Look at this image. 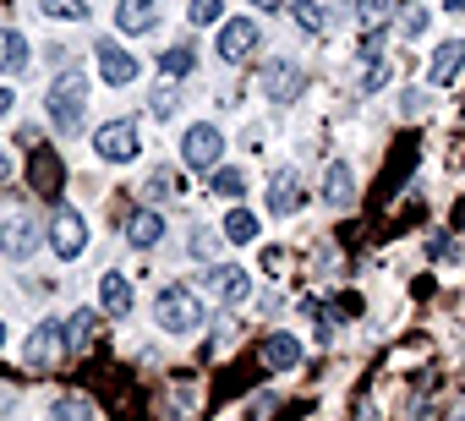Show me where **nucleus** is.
Listing matches in <instances>:
<instances>
[{"label": "nucleus", "mask_w": 465, "mask_h": 421, "mask_svg": "<svg viewBox=\"0 0 465 421\" xmlns=\"http://www.w3.org/2000/svg\"><path fill=\"white\" fill-rule=\"evenodd\" d=\"M83 104H88V77L72 66V72H61V77H55V88H50V121H55L61 132H77Z\"/></svg>", "instance_id": "obj_1"}, {"label": "nucleus", "mask_w": 465, "mask_h": 421, "mask_svg": "<svg viewBox=\"0 0 465 421\" xmlns=\"http://www.w3.org/2000/svg\"><path fill=\"white\" fill-rule=\"evenodd\" d=\"M153 323L170 328V334H192V328L203 323V301H197L186 285H170V290H159V301H153Z\"/></svg>", "instance_id": "obj_2"}, {"label": "nucleus", "mask_w": 465, "mask_h": 421, "mask_svg": "<svg viewBox=\"0 0 465 421\" xmlns=\"http://www.w3.org/2000/svg\"><path fill=\"white\" fill-rule=\"evenodd\" d=\"M66 350H72V345H66V328H61V323H39V328L28 334V345H23V367H28V372H55Z\"/></svg>", "instance_id": "obj_3"}, {"label": "nucleus", "mask_w": 465, "mask_h": 421, "mask_svg": "<svg viewBox=\"0 0 465 421\" xmlns=\"http://www.w3.org/2000/svg\"><path fill=\"white\" fill-rule=\"evenodd\" d=\"M34 247H39V230H34L28 214H6V220H0V258L23 263V258H34Z\"/></svg>", "instance_id": "obj_4"}, {"label": "nucleus", "mask_w": 465, "mask_h": 421, "mask_svg": "<svg viewBox=\"0 0 465 421\" xmlns=\"http://www.w3.org/2000/svg\"><path fill=\"white\" fill-rule=\"evenodd\" d=\"M94 148H99V159H110V164H132V159H137V126H132V121H110V126H99Z\"/></svg>", "instance_id": "obj_5"}, {"label": "nucleus", "mask_w": 465, "mask_h": 421, "mask_svg": "<svg viewBox=\"0 0 465 421\" xmlns=\"http://www.w3.org/2000/svg\"><path fill=\"white\" fill-rule=\"evenodd\" d=\"M50 247H55L61 258H83V252H88V225H83V214H72V208H55Z\"/></svg>", "instance_id": "obj_6"}, {"label": "nucleus", "mask_w": 465, "mask_h": 421, "mask_svg": "<svg viewBox=\"0 0 465 421\" xmlns=\"http://www.w3.org/2000/svg\"><path fill=\"white\" fill-rule=\"evenodd\" d=\"M99 77L110 83V88H126V83H137V55H126L115 39H99Z\"/></svg>", "instance_id": "obj_7"}, {"label": "nucleus", "mask_w": 465, "mask_h": 421, "mask_svg": "<svg viewBox=\"0 0 465 421\" xmlns=\"http://www.w3.org/2000/svg\"><path fill=\"white\" fill-rule=\"evenodd\" d=\"M181 153H186V164H192V170H213V164H219V153H224L219 126H192V132H186V142H181Z\"/></svg>", "instance_id": "obj_8"}, {"label": "nucleus", "mask_w": 465, "mask_h": 421, "mask_svg": "<svg viewBox=\"0 0 465 421\" xmlns=\"http://www.w3.org/2000/svg\"><path fill=\"white\" fill-rule=\"evenodd\" d=\"M208 290H213L219 301H230V307H242V301L252 296V279H247V269H236V263H219V269L208 274Z\"/></svg>", "instance_id": "obj_9"}, {"label": "nucleus", "mask_w": 465, "mask_h": 421, "mask_svg": "<svg viewBox=\"0 0 465 421\" xmlns=\"http://www.w3.org/2000/svg\"><path fill=\"white\" fill-rule=\"evenodd\" d=\"M263 93H269L274 104H291V99L302 93V66H291V61H269V66H263Z\"/></svg>", "instance_id": "obj_10"}, {"label": "nucleus", "mask_w": 465, "mask_h": 421, "mask_svg": "<svg viewBox=\"0 0 465 421\" xmlns=\"http://www.w3.org/2000/svg\"><path fill=\"white\" fill-rule=\"evenodd\" d=\"M252 44H258V23H252V17H236V23L219 34V55H224V61H242Z\"/></svg>", "instance_id": "obj_11"}, {"label": "nucleus", "mask_w": 465, "mask_h": 421, "mask_svg": "<svg viewBox=\"0 0 465 421\" xmlns=\"http://www.w3.org/2000/svg\"><path fill=\"white\" fill-rule=\"evenodd\" d=\"M263 367H269V372H291V367H302V339H291V334H269V339H263Z\"/></svg>", "instance_id": "obj_12"}, {"label": "nucleus", "mask_w": 465, "mask_h": 421, "mask_svg": "<svg viewBox=\"0 0 465 421\" xmlns=\"http://www.w3.org/2000/svg\"><path fill=\"white\" fill-rule=\"evenodd\" d=\"M460 66H465V39H449V44H438V55H432V66H427V77H432V88H443V83H454V77H460Z\"/></svg>", "instance_id": "obj_13"}, {"label": "nucleus", "mask_w": 465, "mask_h": 421, "mask_svg": "<svg viewBox=\"0 0 465 421\" xmlns=\"http://www.w3.org/2000/svg\"><path fill=\"white\" fill-rule=\"evenodd\" d=\"M307 197H302V181H296V170H280L274 181H269V208L274 214H296Z\"/></svg>", "instance_id": "obj_14"}, {"label": "nucleus", "mask_w": 465, "mask_h": 421, "mask_svg": "<svg viewBox=\"0 0 465 421\" xmlns=\"http://www.w3.org/2000/svg\"><path fill=\"white\" fill-rule=\"evenodd\" d=\"M99 307H104L110 318H126V312H132V285H126V274L110 269V274L99 279Z\"/></svg>", "instance_id": "obj_15"}, {"label": "nucleus", "mask_w": 465, "mask_h": 421, "mask_svg": "<svg viewBox=\"0 0 465 421\" xmlns=\"http://www.w3.org/2000/svg\"><path fill=\"white\" fill-rule=\"evenodd\" d=\"M323 197H329V208H351V202H356V175H351V164H329Z\"/></svg>", "instance_id": "obj_16"}, {"label": "nucleus", "mask_w": 465, "mask_h": 421, "mask_svg": "<svg viewBox=\"0 0 465 421\" xmlns=\"http://www.w3.org/2000/svg\"><path fill=\"white\" fill-rule=\"evenodd\" d=\"M34 191L39 197H55L61 191V159L50 148H34Z\"/></svg>", "instance_id": "obj_17"}, {"label": "nucleus", "mask_w": 465, "mask_h": 421, "mask_svg": "<svg viewBox=\"0 0 465 421\" xmlns=\"http://www.w3.org/2000/svg\"><path fill=\"white\" fill-rule=\"evenodd\" d=\"M164 236V220L153 214V208H143V214H126V241L132 247H153Z\"/></svg>", "instance_id": "obj_18"}, {"label": "nucleus", "mask_w": 465, "mask_h": 421, "mask_svg": "<svg viewBox=\"0 0 465 421\" xmlns=\"http://www.w3.org/2000/svg\"><path fill=\"white\" fill-rule=\"evenodd\" d=\"M115 23H121L126 34H148V28H153V0H121V6H115Z\"/></svg>", "instance_id": "obj_19"}, {"label": "nucleus", "mask_w": 465, "mask_h": 421, "mask_svg": "<svg viewBox=\"0 0 465 421\" xmlns=\"http://www.w3.org/2000/svg\"><path fill=\"white\" fill-rule=\"evenodd\" d=\"M0 72H28V39L0 28Z\"/></svg>", "instance_id": "obj_20"}, {"label": "nucleus", "mask_w": 465, "mask_h": 421, "mask_svg": "<svg viewBox=\"0 0 465 421\" xmlns=\"http://www.w3.org/2000/svg\"><path fill=\"white\" fill-rule=\"evenodd\" d=\"M224 236H230V241H242V247H247V241H258V214H247V208H236V214L224 220Z\"/></svg>", "instance_id": "obj_21"}, {"label": "nucleus", "mask_w": 465, "mask_h": 421, "mask_svg": "<svg viewBox=\"0 0 465 421\" xmlns=\"http://www.w3.org/2000/svg\"><path fill=\"white\" fill-rule=\"evenodd\" d=\"M66 328V345L77 350V345H88V334L99 328V312H72V323H61Z\"/></svg>", "instance_id": "obj_22"}, {"label": "nucleus", "mask_w": 465, "mask_h": 421, "mask_svg": "<svg viewBox=\"0 0 465 421\" xmlns=\"http://www.w3.org/2000/svg\"><path fill=\"white\" fill-rule=\"evenodd\" d=\"M55 421H94V405L83 394H61L55 399Z\"/></svg>", "instance_id": "obj_23"}, {"label": "nucleus", "mask_w": 465, "mask_h": 421, "mask_svg": "<svg viewBox=\"0 0 465 421\" xmlns=\"http://www.w3.org/2000/svg\"><path fill=\"white\" fill-rule=\"evenodd\" d=\"M291 17L307 34H323V6H318V0H291Z\"/></svg>", "instance_id": "obj_24"}, {"label": "nucleus", "mask_w": 465, "mask_h": 421, "mask_svg": "<svg viewBox=\"0 0 465 421\" xmlns=\"http://www.w3.org/2000/svg\"><path fill=\"white\" fill-rule=\"evenodd\" d=\"M45 12H50L55 23H83V17H88V0H45Z\"/></svg>", "instance_id": "obj_25"}, {"label": "nucleus", "mask_w": 465, "mask_h": 421, "mask_svg": "<svg viewBox=\"0 0 465 421\" xmlns=\"http://www.w3.org/2000/svg\"><path fill=\"white\" fill-rule=\"evenodd\" d=\"M143 191H148V197H175V191H181V175H175V170H153Z\"/></svg>", "instance_id": "obj_26"}, {"label": "nucleus", "mask_w": 465, "mask_h": 421, "mask_svg": "<svg viewBox=\"0 0 465 421\" xmlns=\"http://www.w3.org/2000/svg\"><path fill=\"white\" fill-rule=\"evenodd\" d=\"M213 191H219V197H242V191H247V170H219V175H213Z\"/></svg>", "instance_id": "obj_27"}, {"label": "nucleus", "mask_w": 465, "mask_h": 421, "mask_svg": "<svg viewBox=\"0 0 465 421\" xmlns=\"http://www.w3.org/2000/svg\"><path fill=\"white\" fill-rule=\"evenodd\" d=\"M389 12H394V0H356V17H361L367 28H378Z\"/></svg>", "instance_id": "obj_28"}, {"label": "nucleus", "mask_w": 465, "mask_h": 421, "mask_svg": "<svg viewBox=\"0 0 465 421\" xmlns=\"http://www.w3.org/2000/svg\"><path fill=\"white\" fill-rule=\"evenodd\" d=\"M192 61H197V55H192V50H186V44H175V50H170V55H164V61H159V66H164V72H170V77H186V72H192Z\"/></svg>", "instance_id": "obj_29"}, {"label": "nucleus", "mask_w": 465, "mask_h": 421, "mask_svg": "<svg viewBox=\"0 0 465 421\" xmlns=\"http://www.w3.org/2000/svg\"><path fill=\"white\" fill-rule=\"evenodd\" d=\"M148 110L164 121V115H175V88H153V99H148Z\"/></svg>", "instance_id": "obj_30"}, {"label": "nucleus", "mask_w": 465, "mask_h": 421, "mask_svg": "<svg viewBox=\"0 0 465 421\" xmlns=\"http://www.w3.org/2000/svg\"><path fill=\"white\" fill-rule=\"evenodd\" d=\"M192 23H219V0H192Z\"/></svg>", "instance_id": "obj_31"}, {"label": "nucleus", "mask_w": 465, "mask_h": 421, "mask_svg": "<svg viewBox=\"0 0 465 421\" xmlns=\"http://www.w3.org/2000/svg\"><path fill=\"white\" fill-rule=\"evenodd\" d=\"M400 28H405V39H411V34H421V28H427V12H405V23H400Z\"/></svg>", "instance_id": "obj_32"}, {"label": "nucleus", "mask_w": 465, "mask_h": 421, "mask_svg": "<svg viewBox=\"0 0 465 421\" xmlns=\"http://www.w3.org/2000/svg\"><path fill=\"white\" fill-rule=\"evenodd\" d=\"M192 252H197V258H213V236H208V230H197V236H192Z\"/></svg>", "instance_id": "obj_33"}, {"label": "nucleus", "mask_w": 465, "mask_h": 421, "mask_svg": "<svg viewBox=\"0 0 465 421\" xmlns=\"http://www.w3.org/2000/svg\"><path fill=\"white\" fill-rule=\"evenodd\" d=\"M6 110H12V93H6V88H0V121H6Z\"/></svg>", "instance_id": "obj_34"}, {"label": "nucleus", "mask_w": 465, "mask_h": 421, "mask_svg": "<svg viewBox=\"0 0 465 421\" xmlns=\"http://www.w3.org/2000/svg\"><path fill=\"white\" fill-rule=\"evenodd\" d=\"M454 225H460V230H465V202H460V208H454Z\"/></svg>", "instance_id": "obj_35"}, {"label": "nucleus", "mask_w": 465, "mask_h": 421, "mask_svg": "<svg viewBox=\"0 0 465 421\" xmlns=\"http://www.w3.org/2000/svg\"><path fill=\"white\" fill-rule=\"evenodd\" d=\"M252 6H263V12H269V6H280V0H252Z\"/></svg>", "instance_id": "obj_36"}, {"label": "nucleus", "mask_w": 465, "mask_h": 421, "mask_svg": "<svg viewBox=\"0 0 465 421\" xmlns=\"http://www.w3.org/2000/svg\"><path fill=\"white\" fill-rule=\"evenodd\" d=\"M6 175H12V164H6V159H0V181H6Z\"/></svg>", "instance_id": "obj_37"}, {"label": "nucleus", "mask_w": 465, "mask_h": 421, "mask_svg": "<svg viewBox=\"0 0 465 421\" xmlns=\"http://www.w3.org/2000/svg\"><path fill=\"white\" fill-rule=\"evenodd\" d=\"M449 12H465V0H449Z\"/></svg>", "instance_id": "obj_38"}, {"label": "nucleus", "mask_w": 465, "mask_h": 421, "mask_svg": "<svg viewBox=\"0 0 465 421\" xmlns=\"http://www.w3.org/2000/svg\"><path fill=\"white\" fill-rule=\"evenodd\" d=\"M454 421H465V405H460V416H454Z\"/></svg>", "instance_id": "obj_39"}, {"label": "nucleus", "mask_w": 465, "mask_h": 421, "mask_svg": "<svg viewBox=\"0 0 465 421\" xmlns=\"http://www.w3.org/2000/svg\"><path fill=\"white\" fill-rule=\"evenodd\" d=\"M0 339H6V323H0Z\"/></svg>", "instance_id": "obj_40"}]
</instances>
